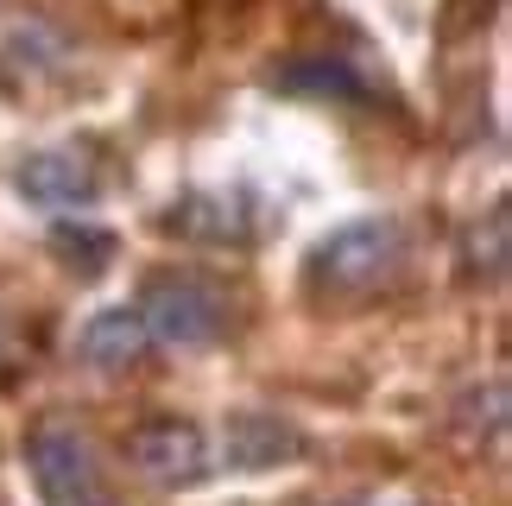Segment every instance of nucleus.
<instances>
[{
  "label": "nucleus",
  "mask_w": 512,
  "mask_h": 506,
  "mask_svg": "<svg viewBox=\"0 0 512 506\" xmlns=\"http://www.w3.org/2000/svg\"><path fill=\"white\" fill-rule=\"evenodd\" d=\"M399 260H405V228L392 216H361V222H342L336 235H323L310 247L304 279H310L317 298L348 304V298L380 291L392 272H399Z\"/></svg>",
  "instance_id": "obj_1"
},
{
  "label": "nucleus",
  "mask_w": 512,
  "mask_h": 506,
  "mask_svg": "<svg viewBox=\"0 0 512 506\" xmlns=\"http://www.w3.org/2000/svg\"><path fill=\"white\" fill-rule=\"evenodd\" d=\"M133 310H140L152 348H203L228 329V291L196 272H159L133 298Z\"/></svg>",
  "instance_id": "obj_2"
},
{
  "label": "nucleus",
  "mask_w": 512,
  "mask_h": 506,
  "mask_svg": "<svg viewBox=\"0 0 512 506\" xmlns=\"http://www.w3.org/2000/svg\"><path fill=\"white\" fill-rule=\"evenodd\" d=\"M26 469L38 481L45 506H114L102 462H95V443L70 424H38L26 437Z\"/></svg>",
  "instance_id": "obj_3"
},
{
  "label": "nucleus",
  "mask_w": 512,
  "mask_h": 506,
  "mask_svg": "<svg viewBox=\"0 0 512 506\" xmlns=\"http://www.w3.org/2000/svg\"><path fill=\"white\" fill-rule=\"evenodd\" d=\"M127 462H133V475L159 481V488H196L209 475V437H203V424L165 412V418H146L127 437Z\"/></svg>",
  "instance_id": "obj_4"
},
{
  "label": "nucleus",
  "mask_w": 512,
  "mask_h": 506,
  "mask_svg": "<svg viewBox=\"0 0 512 506\" xmlns=\"http://www.w3.org/2000/svg\"><path fill=\"white\" fill-rule=\"evenodd\" d=\"M19 197L32 209H51V216H70V209H89L102 197V165L76 146H51V152H32L19 165Z\"/></svg>",
  "instance_id": "obj_5"
},
{
  "label": "nucleus",
  "mask_w": 512,
  "mask_h": 506,
  "mask_svg": "<svg viewBox=\"0 0 512 506\" xmlns=\"http://www.w3.org/2000/svg\"><path fill=\"white\" fill-rule=\"evenodd\" d=\"M76 348H83L89 367L121 374V367H140V361H146L152 336H146V323H140V310H133V304H108V310H95V317L83 323Z\"/></svg>",
  "instance_id": "obj_6"
},
{
  "label": "nucleus",
  "mask_w": 512,
  "mask_h": 506,
  "mask_svg": "<svg viewBox=\"0 0 512 506\" xmlns=\"http://www.w3.org/2000/svg\"><path fill=\"white\" fill-rule=\"evenodd\" d=\"M298 450V431L279 418H260V412H241L228 424V456L241 462V469H272L279 456Z\"/></svg>",
  "instance_id": "obj_7"
},
{
  "label": "nucleus",
  "mask_w": 512,
  "mask_h": 506,
  "mask_svg": "<svg viewBox=\"0 0 512 506\" xmlns=\"http://www.w3.org/2000/svg\"><path fill=\"white\" fill-rule=\"evenodd\" d=\"M165 228L196 235V241H241L247 216H241L234 197H190V203H177V216H165Z\"/></svg>",
  "instance_id": "obj_8"
},
{
  "label": "nucleus",
  "mask_w": 512,
  "mask_h": 506,
  "mask_svg": "<svg viewBox=\"0 0 512 506\" xmlns=\"http://www.w3.org/2000/svg\"><path fill=\"white\" fill-rule=\"evenodd\" d=\"M468 272H487V279H500V272H506V209L487 216V241L468 235Z\"/></svg>",
  "instance_id": "obj_9"
},
{
  "label": "nucleus",
  "mask_w": 512,
  "mask_h": 506,
  "mask_svg": "<svg viewBox=\"0 0 512 506\" xmlns=\"http://www.w3.org/2000/svg\"><path fill=\"white\" fill-rule=\"evenodd\" d=\"M7 7H13V0H0V13H7Z\"/></svg>",
  "instance_id": "obj_10"
}]
</instances>
